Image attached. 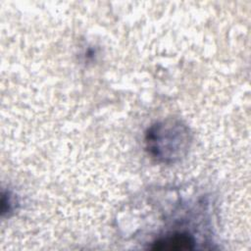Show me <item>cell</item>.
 <instances>
[{
  "mask_svg": "<svg viewBox=\"0 0 251 251\" xmlns=\"http://www.w3.org/2000/svg\"><path fill=\"white\" fill-rule=\"evenodd\" d=\"M191 136L188 127L176 120H167L151 126L145 135L146 149L159 162L174 163L188 151Z\"/></svg>",
  "mask_w": 251,
  "mask_h": 251,
  "instance_id": "6da1fadb",
  "label": "cell"
},
{
  "mask_svg": "<svg viewBox=\"0 0 251 251\" xmlns=\"http://www.w3.org/2000/svg\"><path fill=\"white\" fill-rule=\"evenodd\" d=\"M195 240L187 233L176 232L156 239L151 248L153 250H190L194 248Z\"/></svg>",
  "mask_w": 251,
  "mask_h": 251,
  "instance_id": "7a4b0ae2",
  "label": "cell"
}]
</instances>
